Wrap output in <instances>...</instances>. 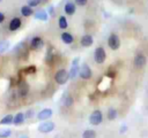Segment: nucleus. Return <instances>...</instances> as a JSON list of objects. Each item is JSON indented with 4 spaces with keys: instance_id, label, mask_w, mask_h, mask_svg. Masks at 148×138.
<instances>
[{
    "instance_id": "6ab92c4d",
    "label": "nucleus",
    "mask_w": 148,
    "mask_h": 138,
    "mask_svg": "<svg viewBox=\"0 0 148 138\" xmlns=\"http://www.w3.org/2000/svg\"><path fill=\"white\" fill-rule=\"evenodd\" d=\"M61 40H62V43H65V44H72L73 41H74V37L69 33V32H62L61 33Z\"/></svg>"
},
{
    "instance_id": "c85d7f7f",
    "label": "nucleus",
    "mask_w": 148,
    "mask_h": 138,
    "mask_svg": "<svg viewBox=\"0 0 148 138\" xmlns=\"http://www.w3.org/2000/svg\"><path fill=\"white\" fill-rule=\"evenodd\" d=\"M38 5H40V0H28V6L30 7H37Z\"/></svg>"
},
{
    "instance_id": "423d86ee",
    "label": "nucleus",
    "mask_w": 148,
    "mask_h": 138,
    "mask_svg": "<svg viewBox=\"0 0 148 138\" xmlns=\"http://www.w3.org/2000/svg\"><path fill=\"white\" fill-rule=\"evenodd\" d=\"M108 45L112 51H117L120 47V39L116 33H111L108 38Z\"/></svg>"
},
{
    "instance_id": "5701e85b",
    "label": "nucleus",
    "mask_w": 148,
    "mask_h": 138,
    "mask_svg": "<svg viewBox=\"0 0 148 138\" xmlns=\"http://www.w3.org/2000/svg\"><path fill=\"white\" fill-rule=\"evenodd\" d=\"M13 120H14V116L12 114H8V115H5L1 121H0V124H12L13 123Z\"/></svg>"
},
{
    "instance_id": "4468645a",
    "label": "nucleus",
    "mask_w": 148,
    "mask_h": 138,
    "mask_svg": "<svg viewBox=\"0 0 148 138\" xmlns=\"http://www.w3.org/2000/svg\"><path fill=\"white\" fill-rule=\"evenodd\" d=\"M92 43H94V38H92L90 34H84V36H82L81 39H80V44H81V46H83V47H89V46L92 45Z\"/></svg>"
},
{
    "instance_id": "393cba45",
    "label": "nucleus",
    "mask_w": 148,
    "mask_h": 138,
    "mask_svg": "<svg viewBox=\"0 0 148 138\" xmlns=\"http://www.w3.org/2000/svg\"><path fill=\"white\" fill-rule=\"evenodd\" d=\"M8 47H9V41H7V40L0 41V53H3L5 51H7Z\"/></svg>"
},
{
    "instance_id": "2eb2a0df",
    "label": "nucleus",
    "mask_w": 148,
    "mask_h": 138,
    "mask_svg": "<svg viewBox=\"0 0 148 138\" xmlns=\"http://www.w3.org/2000/svg\"><path fill=\"white\" fill-rule=\"evenodd\" d=\"M64 10H65V13L67 14V15H73L74 13H75V10H76V5L74 3V2H67L66 5H65V8H64Z\"/></svg>"
},
{
    "instance_id": "20e7f679",
    "label": "nucleus",
    "mask_w": 148,
    "mask_h": 138,
    "mask_svg": "<svg viewBox=\"0 0 148 138\" xmlns=\"http://www.w3.org/2000/svg\"><path fill=\"white\" fill-rule=\"evenodd\" d=\"M56 128V124L52 122V121H43L39 125H38V131L42 132V133H50L54 130Z\"/></svg>"
},
{
    "instance_id": "72a5a7b5",
    "label": "nucleus",
    "mask_w": 148,
    "mask_h": 138,
    "mask_svg": "<svg viewBox=\"0 0 148 138\" xmlns=\"http://www.w3.org/2000/svg\"><path fill=\"white\" fill-rule=\"evenodd\" d=\"M49 14H51V15H53V7L51 6L50 8H49Z\"/></svg>"
},
{
    "instance_id": "f3484780",
    "label": "nucleus",
    "mask_w": 148,
    "mask_h": 138,
    "mask_svg": "<svg viewBox=\"0 0 148 138\" xmlns=\"http://www.w3.org/2000/svg\"><path fill=\"white\" fill-rule=\"evenodd\" d=\"M21 14H22V16H24V17H29V16H31V15L34 14V9H32V7H30V6H28V5L22 6V7H21Z\"/></svg>"
},
{
    "instance_id": "473e14b6",
    "label": "nucleus",
    "mask_w": 148,
    "mask_h": 138,
    "mask_svg": "<svg viewBox=\"0 0 148 138\" xmlns=\"http://www.w3.org/2000/svg\"><path fill=\"white\" fill-rule=\"evenodd\" d=\"M3 21H5V14L0 12V24H1V23H2Z\"/></svg>"
},
{
    "instance_id": "b1692460",
    "label": "nucleus",
    "mask_w": 148,
    "mask_h": 138,
    "mask_svg": "<svg viewBox=\"0 0 148 138\" xmlns=\"http://www.w3.org/2000/svg\"><path fill=\"white\" fill-rule=\"evenodd\" d=\"M23 72H24L25 75H32V74L36 72V67H35L34 64L28 66V67H25V68L23 69Z\"/></svg>"
},
{
    "instance_id": "6e6552de",
    "label": "nucleus",
    "mask_w": 148,
    "mask_h": 138,
    "mask_svg": "<svg viewBox=\"0 0 148 138\" xmlns=\"http://www.w3.org/2000/svg\"><path fill=\"white\" fill-rule=\"evenodd\" d=\"M147 63V59L146 56L142 54V53H139L134 56V60H133V64L136 69H142Z\"/></svg>"
},
{
    "instance_id": "f704fd0d",
    "label": "nucleus",
    "mask_w": 148,
    "mask_h": 138,
    "mask_svg": "<svg viewBox=\"0 0 148 138\" xmlns=\"http://www.w3.org/2000/svg\"><path fill=\"white\" fill-rule=\"evenodd\" d=\"M49 0H40V3H46Z\"/></svg>"
},
{
    "instance_id": "aec40b11",
    "label": "nucleus",
    "mask_w": 148,
    "mask_h": 138,
    "mask_svg": "<svg viewBox=\"0 0 148 138\" xmlns=\"http://www.w3.org/2000/svg\"><path fill=\"white\" fill-rule=\"evenodd\" d=\"M106 116H108V120H110V121L116 120V118L118 117V112H117V109L113 108V107H110V108L108 109V114H106Z\"/></svg>"
},
{
    "instance_id": "9d476101",
    "label": "nucleus",
    "mask_w": 148,
    "mask_h": 138,
    "mask_svg": "<svg viewBox=\"0 0 148 138\" xmlns=\"http://www.w3.org/2000/svg\"><path fill=\"white\" fill-rule=\"evenodd\" d=\"M17 92H18L20 97H22V98L27 97L29 93V84L25 80H20L17 84Z\"/></svg>"
},
{
    "instance_id": "c9c22d12",
    "label": "nucleus",
    "mask_w": 148,
    "mask_h": 138,
    "mask_svg": "<svg viewBox=\"0 0 148 138\" xmlns=\"http://www.w3.org/2000/svg\"><path fill=\"white\" fill-rule=\"evenodd\" d=\"M20 138H29V137H28V136H21Z\"/></svg>"
},
{
    "instance_id": "412c9836",
    "label": "nucleus",
    "mask_w": 148,
    "mask_h": 138,
    "mask_svg": "<svg viewBox=\"0 0 148 138\" xmlns=\"http://www.w3.org/2000/svg\"><path fill=\"white\" fill-rule=\"evenodd\" d=\"M82 138H96V131L92 129H87L83 131Z\"/></svg>"
},
{
    "instance_id": "39448f33",
    "label": "nucleus",
    "mask_w": 148,
    "mask_h": 138,
    "mask_svg": "<svg viewBox=\"0 0 148 138\" xmlns=\"http://www.w3.org/2000/svg\"><path fill=\"white\" fill-rule=\"evenodd\" d=\"M79 76H80L82 79H84V80H88V79L91 78V76H92V71H91L90 67H89L87 63L81 64V67H80V71H79Z\"/></svg>"
},
{
    "instance_id": "dca6fc26",
    "label": "nucleus",
    "mask_w": 148,
    "mask_h": 138,
    "mask_svg": "<svg viewBox=\"0 0 148 138\" xmlns=\"http://www.w3.org/2000/svg\"><path fill=\"white\" fill-rule=\"evenodd\" d=\"M24 120H25V115H24V113L20 112V113H17V114L14 116L13 123H14V125H21V124L24 122Z\"/></svg>"
},
{
    "instance_id": "ddd939ff",
    "label": "nucleus",
    "mask_w": 148,
    "mask_h": 138,
    "mask_svg": "<svg viewBox=\"0 0 148 138\" xmlns=\"http://www.w3.org/2000/svg\"><path fill=\"white\" fill-rule=\"evenodd\" d=\"M57 56H58V55L56 54V52H53V48L50 47L49 51H47V53H46V59H45L46 63H47L49 66H53V64L56 63Z\"/></svg>"
},
{
    "instance_id": "1a4fd4ad",
    "label": "nucleus",
    "mask_w": 148,
    "mask_h": 138,
    "mask_svg": "<svg viewBox=\"0 0 148 138\" xmlns=\"http://www.w3.org/2000/svg\"><path fill=\"white\" fill-rule=\"evenodd\" d=\"M43 46H44V41H43L42 37H39V36H35L30 40V48L32 51H39Z\"/></svg>"
},
{
    "instance_id": "2f4dec72",
    "label": "nucleus",
    "mask_w": 148,
    "mask_h": 138,
    "mask_svg": "<svg viewBox=\"0 0 148 138\" xmlns=\"http://www.w3.org/2000/svg\"><path fill=\"white\" fill-rule=\"evenodd\" d=\"M126 131H127V125L123 124V125H121V128L119 129V132H120L121 135H125V133H126Z\"/></svg>"
},
{
    "instance_id": "cd10ccee",
    "label": "nucleus",
    "mask_w": 148,
    "mask_h": 138,
    "mask_svg": "<svg viewBox=\"0 0 148 138\" xmlns=\"http://www.w3.org/2000/svg\"><path fill=\"white\" fill-rule=\"evenodd\" d=\"M116 74H117V71H116L113 68H111V67H110V68L108 69V71H106V76L110 77V78H114V77H116Z\"/></svg>"
},
{
    "instance_id": "f03ea898",
    "label": "nucleus",
    "mask_w": 148,
    "mask_h": 138,
    "mask_svg": "<svg viewBox=\"0 0 148 138\" xmlns=\"http://www.w3.org/2000/svg\"><path fill=\"white\" fill-rule=\"evenodd\" d=\"M103 121V113L99 109H95L89 115V123L92 125H99Z\"/></svg>"
},
{
    "instance_id": "7ed1b4c3",
    "label": "nucleus",
    "mask_w": 148,
    "mask_h": 138,
    "mask_svg": "<svg viewBox=\"0 0 148 138\" xmlns=\"http://www.w3.org/2000/svg\"><path fill=\"white\" fill-rule=\"evenodd\" d=\"M94 59H95V62H96V63H98V64L104 63V61H105V59H106V52H105L104 47L98 46V47L95 49Z\"/></svg>"
},
{
    "instance_id": "0eeeda50",
    "label": "nucleus",
    "mask_w": 148,
    "mask_h": 138,
    "mask_svg": "<svg viewBox=\"0 0 148 138\" xmlns=\"http://www.w3.org/2000/svg\"><path fill=\"white\" fill-rule=\"evenodd\" d=\"M79 61H80L79 57H75V59L73 60L72 66H71V69H69V71H68V74H69V79H74V78L79 75V71H80Z\"/></svg>"
},
{
    "instance_id": "e433bc0d",
    "label": "nucleus",
    "mask_w": 148,
    "mask_h": 138,
    "mask_svg": "<svg viewBox=\"0 0 148 138\" xmlns=\"http://www.w3.org/2000/svg\"><path fill=\"white\" fill-rule=\"evenodd\" d=\"M1 1H2V0H0V2H1Z\"/></svg>"
},
{
    "instance_id": "4be33fe9",
    "label": "nucleus",
    "mask_w": 148,
    "mask_h": 138,
    "mask_svg": "<svg viewBox=\"0 0 148 138\" xmlns=\"http://www.w3.org/2000/svg\"><path fill=\"white\" fill-rule=\"evenodd\" d=\"M58 25H59V28H60V29H62V30L67 29V26H68L67 18H66L65 16H60V17H59V20H58Z\"/></svg>"
},
{
    "instance_id": "a878e982",
    "label": "nucleus",
    "mask_w": 148,
    "mask_h": 138,
    "mask_svg": "<svg viewBox=\"0 0 148 138\" xmlns=\"http://www.w3.org/2000/svg\"><path fill=\"white\" fill-rule=\"evenodd\" d=\"M12 135V131L9 129H2L0 130V138H8Z\"/></svg>"
},
{
    "instance_id": "bb28decb",
    "label": "nucleus",
    "mask_w": 148,
    "mask_h": 138,
    "mask_svg": "<svg viewBox=\"0 0 148 138\" xmlns=\"http://www.w3.org/2000/svg\"><path fill=\"white\" fill-rule=\"evenodd\" d=\"M64 105L66 107H71L73 105V98L71 95H66L65 97V100H64Z\"/></svg>"
},
{
    "instance_id": "a211bd4d",
    "label": "nucleus",
    "mask_w": 148,
    "mask_h": 138,
    "mask_svg": "<svg viewBox=\"0 0 148 138\" xmlns=\"http://www.w3.org/2000/svg\"><path fill=\"white\" fill-rule=\"evenodd\" d=\"M35 17H36L37 20H40V21H47L49 14H47V12H45L44 9H39V10H37V12L35 13Z\"/></svg>"
},
{
    "instance_id": "7c9ffc66",
    "label": "nucleus",
    "mask_w": 148,
    "mask_h": 138,
    "mask_svg": "<svg viewBox=\"0 0 148 138\" xmlns=\"http://www.w3.org/2000/svg\"><path fill=\"white\" fill-rule=\"evenodd\" d=\"M88 0H75V5L77 6H86Z\"/></svg>"
},
{
    "instance_id": "f8f14e48",
    "label": "nucleus",
    "mask_w": 148,
    "mask_h": 138,
    "mask_svg": "<svg viewBox=\"0 0 148 138\" xmlns=\"http://www.w3.org/2000/svg\"><path fill=\"white\" fill-rule=\"evenodd\" d=\"M21 25H22V21H21V18L17 17V16H15V17H13V18L9 21L8 29H9L10 31H16V30H18V29L21 28Z\"/></svg>"
},
{
    "instance_id": "c756f323",
    "label": "nucleus",
    "mask_w": 148,
    "mask_h": 138,
    "mask_svg": "<svg viewBox=\"0 0 148 138\" xmlns=\"http://www.w3.org/2000/svg\"><path fill=\"white\" fill-rule=\"evenodd\" d=\"M34 114H35L34 109H29V110H27V113L24 115H25V118H31L34 116Z\"/></svg>"
},
{
    "instance_id": "9b49d317",
    "label": "nucleus",
    "mask_w": 148,
    "mask_h": 138,
    "mask_svg": "<svg viewBox=\"0 0 148 138\" xmlns=\"http://www.w3.org/2000/svg\"><path fill=\"white\" fill-rule=\"evenodd\" d=\"M52 114H53V112H52L51 108H44V109H42L37 114V120H39V121H47L52 116Z\"/></svg>"
},
{
    "instance_id": "f257e3e1",
    "label": "nucleus",
    "mask_w": 148,
    "mask_h": 138,
    "mask_svg": "<svg viewBox=\"0 0 148 138\" xmlns=\"http://www.w3.org/2000/svg\"><path fill=\"white\" fill-rule=\"evenodd\" d=\"M69 79V74L66 69H59L58 71H56L54 74V82L59 85H64L68 82Z\"/></svg>"
}]
</instances>
